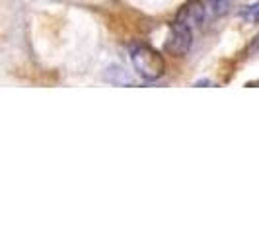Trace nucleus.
Segmentation results:
<instances>
[{
    "mask_svg": "<svg viewBox=\"0 0 259 234\" xmlns=\"http://www.w3.org/2000/svg\"><path fill=\"white\" fill-rule=\"evenodd\" d=\"M203 20H205V8H203V2H201V0H189L182 10H180L176 22H182V24H185V26L193 27V26L203 24Z\"/></svg>",
    "mask_w": 259,
    "mask_h": 234,
    "instance_id": "nucleus-3",
    "label": "nucleus"
},
{
    "mask_svg": "<svg viewBox=\"0 0 259 234\" xmlns=\"http://www.w3.org/2000/svg\"><path fill=\"white\" fill-rule=\"evenodd\" d=\"M131 61H133L137 74L143 76L144 80H158L166 72L164 57L150 45H144V43H137L131 49Z\"/></svg>",
    "mask_w": 259,
    "mask_h": 234,
    "instance_id": "nucleus-1",
    "label": "nucleus"
},
{
    "mask_svg": "<svg viewBox=\"0 0 259 234\" xmlns=\"http://www.w3.org/2000/svg\"><path fill=\"white\" fill-rule=\"evenodd\" d=\"M240 16H242L244 20H247V22H251V24H259V2L247 6L246 10H242Z\"/></svg>",
    "mask_w": 259,
    "mask_h": 234,
    "instance_id": "nucleus-4",
    "label": "nucleus"
},
{
    "mask_svg": "<svg viewBox=\"0 0 259 234\" xmlns=\"http://www.w3.org/2000/svg\"><path fill=\"white\" fill-rule=\"evenodd\" d=\"M246 86H247V88H253V86H259V80H257V82H247Z\"/></svg>",
    "mask_w": 259,
    "mask_h": 234,
    "instance_id": "nucleus-6",
    "label": "nucleus"
},
{
    "mask_svg": "<svg viewBox=\"0 0 259 234\" xmlns=\"http://www.w3.org/2000/svg\"><path fill=\"white\" fill-rule=\"evenodd\" d=\"M191 43H193L191 27L182 24V22H174L169 26L168 37L164 41V49H166V53L174 55V57H183V55L189 53Z\"/></svg>",
    "mask_w": 259,
    "mask_h": 234,
    "instance_id": "nucleus-2",
    "label": "nucleus"
},
{
    "mask_svg": "<svg viewBox=\"0 0 259 234\" xmlns=\"http://www.w3.org/2000/svg\"><path fill=\"white\" fill-rule=\"evenodd\" d=\"M259 51V35L253 41H251V45L247 47V53H257Z\"/></svg>",
    "mask_w": 259,
    "mask_h": 234,
    "instance_id": "nucleus-5",
    "label": "nucleus"
}]
</instances>
